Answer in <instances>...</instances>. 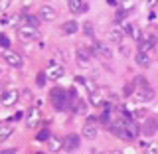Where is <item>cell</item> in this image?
Masks as SVG:
<instances>
[{
    "label": "cell",
    "mask_w": 158,
    "mask_h": 154,
    "mask_svg": "<svg viewBox=\"0 0 158 154\" xmlns=\"http://www.w3.org/2000/svg\"><path fill=\"white\" fill-rule=\"evenodd\" d=\"M36 154H46V152H36Z\"/></svg>",
    "instance_id": "47"
},
{
    "label": "cell",
    "mask_w": 158,
    "mask_h": 154,
    "mask_svg": "<svg viewBox=\"0 0 158 154\" xmlns=\"http://www.w3.org/2000/svg\"><path fill=\"white\" fill-rule=\"evenodd\" d=\"M38 115H40L38 107H34V109H30V111H28V119H26V125H28L30 128L38 125Z\"/></svg>",
    "instance_id": "17"
},
{
    "label": "cell",
    "mask_w": 158,
    "mask_h": 154,
    "mask_svg": "<svg viewBox=\"0 0 158 154\" xmlns=\"http://www.w3.org/2000/svg\"><path fill=\"white\" fill-rule=\"evenodd\" d=\"M79 148V136L77 135H67L63 138V150L65 152H73Z\"/></svg>",
    "instance_id": "11"
},
{
    "label": "cell",
    "mask_w": 158,
    "mask_h": 154,
    "mask_svg": "<svg viewBox=\"0 0 158 154\" xmlns=\"http://www.w3.org/2000/svg\"><path fill=\"white\" fill-rule=\"evenodd\" d=\"M107 40L111 44H121V40H123V32L121 30H111V32L107 34Z\"/></svg>",
    "instance_id": "20"
},
{
    "label": "cell",
    "mask_w": 158,
    "mask_h": 154,
    "mask_svg": "<svg viewBox=\"0 0 158 154\" xmlns=\"http://www.w3.org/2000/svg\"><path fill=\"white\" fill-rule=\"evenodd\" d=\"M97 125H89V123H85V127H83V131H81V135H83V138H97Z\"/></svg>",
    "instance_id": "14"
},
{
    "label": "cell",
    "mask_w": 158,
    "mask_h": 154,
    "mask_svg": "<svg viewBox=\"0 0 158 154\" xmlns=\"http://www.w3.org/2000/svg\"><path fill=\"white\" fill-rule=\"evenodd\" d=\"M109 128H111V132H113L115 136L121 138L123 131H125V121H115V123H111V127H109Z\"/></svg>",
    "instance_id": "19"
},
{
    "label": "cell",
    "mask_w": 158,
    "mask_h": 154,
    "mask_svg": "<svg viewBox=\"0 0 158 154\" xmlns=\"http://www.w3.org/2000/svg\"><path fill=\"white\" fill-rule=\"evenodd\" d=\"M146 154H158V148L156 146H148L146 148Z\"/></svg>",
    "instance_id": "39"
},
{
    "label": "cell",
    "mask_w": 158,
    "mask_h": 154,
    "mask_svg": "<svg viewBox=\"0 0 158 154\" xmlns=\"http://www.w3.org/2000/svg\"><path fill=\"white\" fill-rule=\"evenodd\" d=\"M131 36L135 38V42H142V32H140L138 28H135V30H132V34H131Z\"/></svg>",
    "instance_id": "33"
},
{
    "label": "cell",
    "mask_w": 158,
    "mask_h": 154,
    "mask_svg": "<svg viewBox=\"0 0 158 154\" xmlns=\"http://www.w3.org/2000/svg\"><path fill=\"white\" fill-rule=\"evenodd\" d=\"M138 135H140V125H138L135 119L125 121V131H123V135H121L123 140L132 142V140H136V138H138Z\"/></svg>",
    "instance_id": "2"
},
{
    "label": "cell",
    "mask_w": 158,
    "mask_h": 154,
    "mask_svg": "<svg viewBox=\"0 0 158 154\" xmlns=\"http://www.w3.org/2000/svg\"><path fill=\"white\" fill-rule=\"evenodd\" d=\"M73 111H75L77 115H87V103L81 101V99H77V101L73 103Z\"/></svg>",
    "instance_id": "21"
},
{
    "label": "cell",
    "mask_w": 158,
    "mask_h": 154,
    "mask_svg": "<svg viewBox=\"0 0 158 154\" xmlns=\"http://www.w3.org/2000/svg\"><path fill=\"white\" fill-rule=\"evenodd\" d=\"M146 2H148V6H154V4H156V0H146Z\"/></svg>",
    "instance_id": "44"
},
{
    "label": "cell",
    "mask_w": 158,
    "mask_h": 154,
    "mask_svg": "<svg viewBox=\"0 0 158 154\" xmlns=\"http://www.w3.org/2000/svg\"><path fill=\"white\" fill-rule=\"evenodd\" d=\"M0 48H4V49L10 48V40H8V36H4V34H0Z\"/></svg>",
    "instance_id": "31"
},
{
    "label": "cell",
    "mask_w": 158,
    "mask_h": 154,
    "mask_svg": "<svg viewBox=\"0 0 158 154\" xmlns=\"http://www.w3.org/2000/svg\"><path fill=\"white\" fill-rule=\"evenodd\" d=\"M46 71H42V73H38V79H36V83H38V87H44L46 85Z\"/></svg>",
    "instance_id": "30"
},
{
    "label": "cell",
    "mask_w": 158,
    "mask_h": 154,
    "mask_svg": "<svg viewBox=\"0 0 158 154\" xmlns=\"http://www.w3.org/2000/svg\"><path fill=\"white\" fill-rule=\"evenodd\" d=\"M2 95H4V85L0 83V97H2Z\"/></svg>",
    "instance_id": "45"
},
{
    "label": "cell",
    "mask_w": 158,
    "mask_h": 154,
    "mask_svg": "<svg viewBox=\"0 0 158 154\" xmlns=\"http://www.w3.org/2000/svg\"><path fill=\"white\" fill-rule=\"evenodd\" d=\"M93 154H99V152H93Z\"/></svg>",
    "instance_id": "48"
},
{
    "label": "cell",
    "mask_w": 158,
    "mask_h": 154,
    "mask_svg": "<svg viewBox=\"0 0 158 154\" xmlns=\"http://www.w3.org/2000/svg\"><path fill=\"white\" fill-rule=\"evenodd\" d=\"M135 97H136L140 103H148V101H152V99H154V89H152L150 85L138 87V91L135 93Z\"/></svg>",
    "instance_id": "6"
},
{
    "label": "cell",
    "mask_w": 158,
    "mask_h": 154,
    "mask_svg": "<svg viewBox=\"0 0 158 154\" xmlns=\"http://www.w3.org/2000/svg\"><path fill=\"white\" fill-rule=\"evenodd\" d=\"M0 154H2V152H0Z\"/></svg>",
    "instance_id": "49"
},
{
    "label": "cell",
    "mask_w": 158,
    "mask_h": 154,
    "mask_svg": "<svg viewBox=\"0 0 158 154\" xmlns=\"http://www.w3.org/2000/svg\"><path fill=\"white\" fill-rule=\"evenodd\" d=\"M2 154H16V150H14V148H8V150H4Z\"/></svg>",
    "instance_id": "42"
},
{
    "label": "cell",
    "mask_w": 158,
    "mask_h": 154,
    "mask_svg": "<svg viewBox=\"0 0 158 154\" xmlns=\"http://www.w3.org/2000/svg\"><path fill=\"white\" fill-rule=\"evenodd\" d=\"M63 65H59L57 61H49V65L46 69V77L49 79V81H57V79L63 77Z\"/></svg>",
    "instance_id": "4"
},
{
    "label": "cell",
    "mask_w": 158,
    "mask_h": 154,
    "mask_svg": "<svg viewBox=\"0 0 158 154\" xmlns=\"http://www.w3.org/2000/svg\"><path fill=\"white\" fill-rule=\"evenodd\" d=\"M83 0H69V10L73 14H81V8H83Z\"/></svg>",
    "instance_id": "23"
},
{
    "label": "cell",
    "mask_w": 158,
    "mask_h": 154,
    "mask_svg": "<svg viewBox=\"0 0 158 154\" xmlns=\"http://www.w3.org/2000/svg\"><path fill=\"white\" fill-rule=\"evenodd\" d=\"M89 103H91L93 107H101L103 103H105V99H103V91H91V95H89Z\"/></svg>",
    "instance_id": "16"
},
{
    "label": "cell",
    "mask_w": 158,
    "mask_h": 154,
    "mask_svg": "<svg viewBox=\"0 0 158 154\" xmlns=\"http://www.w3.org/2000/svg\"><path fill=\"white\" fill-rule=\"evenodd\" d=\"M67 89H61V87H56L52 89V93H49V99H52V105L56 111H65L69 107V99H67Z\"/></svg>",
    "instance_id": "1"
},
{
    "label": "cell",
    "mask_w": 158,
    "mask_h": 154,
    "mask_svg": "<svg viewBox=\"0 0 158 154\" xmlns=\"http://www.w3.org/2000/svg\"><path fill=\"white\" fill-rule=\"evenodd\" d=\"M48 146H49V150H52V152L61 150V148H63V138H59V136H49Z\"/></svg>",
    "instance_id": "15"
},
{
    "label": "cell",
    "mask_w": 158,
    "mask_h": 154,
    "mask_svg": "<svg viewBox=\"0 0 158 154\" xmlns=\"http://www.w3.org/2000/svg\"><path fill=\"white\" fill-rule=\"evenodd\" d=\"M125 16H127V12H125L123 8H118V10H117V14H115V20L118 22V20H121V18H125Z\"/></svg>",
    "instance_id": "37"
},
{
    "label": "cell",
    "mask_w": 158,
    "mask_h": 154,
    "mask_svg": "<svg viewBox=\"0 0 158 154\" xmlns=\"http://www.w3.org/2000/svg\"><path fill=\"white\" fill-rule=\"evenodd\" d=\"M24 24H28V26H32V28H36L40 26V20L36 16H30V14H24Z\"/></svg>",
    "instance_id": "25"
},
{
    "label": "cell",
    "mask_w": 158,
    "mask_h": 154,
    "mask_svg": "<svg viewBox=\"0 0 158 154\" xmlns=\"http://www.w3.org/2000/svg\"><path fill=\"white\" fill-rule=\"evenodd\" d=\"M135 85H138V87H146L148 83H146L144 77H136V79H135Z\"/></svg>",
    "instance_id": "36"
},
{
    "label": "cell",
    "mask_w": 158,
    "mask_h": 154,
    "mask_svg": "<svg viewBox=\"0 0 158 154\" xmlns=\"http://www.w3.org/2000/svg\"><path fill=\"white\" fill-rule=\"evenodd\" d=\"M18 36H20L22 42H32V40L40 38V32L36 28L28 26V24H20V26H18Z\"/></svg>",
    "instance_id": "3"
},
{
    "label": "cell",
    "mask_w": 158,
    "mask_h": 154,
    "mask_svg": "<svg viewBox=\"0 0 158 154\" xmlns=\"http://www.w3.org/2000/svg\"><path fill=\"white\" fill-rule=\"evenodd\" d=\"M89 53H91V56L109 57V56H111V49H109V46H107V44H103V42H93V44H91V49H89Z\"/></svg>",
    "instance_id": "5"
},
{
    "label": "cell",
    "mask_w": 158,
    "mask_h": 154,
    "mask_svg": "<svg viewBox=\"0 0 158 154\" xmlns=\"http://www.w3.org/2000/svg\"><path fill=\"white\" fill-rule=\"evenodd\" d=\"M109 121H111V113H103V115H101V123H105V125H109Z\"/></svg>",
    "instance_id": "38"
},
{
    "label": "cell",
    "mask_w": 158,
    "mask_h": 154,
    "mask_svg": "<svg viewBox=\"0 0 158 154\" xmlns=\"http://www.w3.org/2000/svg\"><path fill=\"white\" fill-rule=\"evenodd\" d=\"M107 4H113V6H115V4H117V0H107Z\"/></svg>",
    "instance_id": "46"
},
{
    "label": "cell",
    "mask_w": 158,
    "mask_h": 154,
    "mask_svg": "<svg viewBox=\"0 0 158 154\" xmlns=\"http://www.w3.org/2000/svg\"><path fill=\"white\" fill-rule=\"evenodd\" d=\"M87 123L89 125H97V117H87Z\"/></svg>",
    "instance_id": "40"
},
{
    "label": "cell",
    "mask_w": 158,
    "mask_h": 154,
    "mask_svg": "<svg viewBox=\"0 0 158 154\" xmlns=\"http://www.w3.org/2000/svg\"><path fill=\"white\" fill-rule=\"evenodd\" d=\"M144 115H146L144 109H135V111H132V117H135V119H142Z\"/></svg>",
    "instance_id": "34"
},
{
    "label": "cell",
    "mask_w": 158,
    "mask_h": 154,
    "mask_svg": "<svg viewBox=\"0 0 158 154\" xmlns=\"http://www.w3.org/2000/svg\"><path fill=\"white\" fill-rule=\"evenodd\" d=\"M154 46H156V38H154V36H148V40H142V42H138V52L148 53Z\"/></svg>",
    "instance_id": "13"
},
{
    "label": "cell",
    "mask_w": 158,
    "mask_h": 154,
    "mask_svg": "<svg viewBox=\"0 0 158 154\" xmlns=\"http://www.w3.org/2000/svg\"><path fill=\"white\" fill-rule=\"evenodd\" d=\"M123 95H125V97L135 95V83H127V85L123 87Z\"/></svg>",
    "instance_id": "27"
},
{
    "label": "cell",
    "mask_w": 158,
    "mask_h": 154,
    "mask_svg": "<svg viewBox=\"0 0 158 154\" xmlns=\"http://www.w3.org/2000/svg\"><path fill=\"white\" fill-rule=\"evenodd\" d=\"M18 99H20V93L16 89H10V91H4V95L0 97V103H2L4 107H12V105H16Z\"/></svg>",
    "instance_id": "8"
},
{
    "label": "cell",
    "mask_w": 158,
    "mask_h": 154,
    "mask_svg": "<svg viewBox=\"0 0 158 154\" xmlns=\"http://www.w3.org/2000/svg\"><path fill=\"white\" fill-rule=\"evenodd\" d=\"M14 4V0H0V12H8V8Z\"/></svg>",
    "instance_id": "29"
},
{
    "label": "cell",
    "mask_w": 158,
    "mask_h": 154,
    "mask_svg": "<svg viewBox=\"0 0 158 154\" xmlns=\"http://www.w3.org/2000/svg\"><path fill=\"white\" fill-rule=\"evenodd\" d=\"M12 135H14V128L12 127H2V128H0V142H2V140H8Z\"/></svg>",
    "instance_id": "24"
},
{
    "label": "cell",
    "mask_w": 158,
    "mask_h": 154,
    "mask_svg": "<svg viewBox=\"0 0 158 154\" xmlns=\"http://www.w3.org/2000/svg\"><path fill=\"white\" fill-rule=\"evenodd\" d=\"M142 135H146V136H152L154 132L158 131V119H154V117H148L146 119V123H142Z\"/></svg>",
    "instance_id": "9"
},
{
    "label": "cell",
    "mask_w": 158,
    "mask_h": 154,
    "mask_svg": "<svg viewBox=\"0 0 158 154\" xmlns=\"http://www.w3.org/2000/svg\"><path fill=\"white\" fill-rule=\"evenodd\" d=\"M132 30H135V26H132V24H123V28H121V32H123V36H125V34H132Z\"/></svg>",
    "instance_id": "32"
},
{
    "label": "cell",
    "mask_w": 158,
    "mask_h": 154,
    "mask_svg": "<svg viewBox=\"0 0 158 154\" xmlns=\"http://www.w3.org/2000/svg\"><path fill=\"white\" fill-rule=\"evenodd\" d=\"M109 154H125V152H123V150H111Z\"/></svg>",
    "instance_id": "43"
},
{
    "label": "cell",
    "mask_w": 158,
    "mask_h": 154,
    "mask_svg": "<svg viewBox=\"0 0 158 154\" xmlns=\"http://www.w3.org/2000/svg\"><path fill=\"white\" fill-rule=\"evenodd\" d=\"M49 136H52V135H49V131H48V127H46V128H42V131L36 135V140H38V142H48Z\"/></svg>",
    "instance_id": "26"
},
{
    "label": "cell",
    "mask_w": 158,
    "mask_h": 154,
    "mask_svg": "<svg viewBox=\"0 0 158 154\" xmlns=\"http://www.w3.org/2000/svg\"><path fill=\"white\" fill-rule=\"evenodd\" d=\"M83 30H85V34H87V36H93V24H91V22L83 24Z\"/></svg>",
    "instance_id": "35"
},
{
    "label": "cell",
    "mask_w": 158,
    "mask_h": 154,
    "mask_svg": "<svg viewBox=\"0 0 158 154\" xmlns=\"http://www.w3.org/2000/svg\"><path fill=\"white\" fill-rule=\"evenodd\" d=\"M136 63H138L140 67H148V65H150V57H148V53L138 52V53H136Z\"/></svg>",
    "instance_id": "22"
},
{
    "label": "cell",
    "mask_w": 158,
    "mask_h": 154,
    "mask_svg": "<svg viewBox=\"0 0 158 154\" xmlns=\"http://www.w3.org/2000/svg\"><path fill=\"white\" fill-rule=\"evenodd\" d=\"M2 57L6 59V63H8L10 67H16V69H20V67H22V63H24L22 57H20L16 52H10V49H6V52L2 53Z\"/></svg>",
    "instance_id": "7"
},
{
    "label": "cell",
    "mask_w": 158,
    "mask_h": 154,
    "mask_svg": "<svg viewBox=\"0 0 158 154\" xmlns=\"http://www.w3.org/2000/svg\"><path fill=\"white\" fill-rule=\"evenodd\" d=\"M93 56L87 52V49H77V65L79 67H91L93 65Z\"/></svg>",
    "instance_id": "10"
},
{
    "label": "cell",
    "mask_w": 158,
    "mask_h": 154,
    "mask_svg": "<svg viewBox=\"0 0 158 154\" xmlns=\"http://www.w3.org/2000/svg\"><path fill=\"white\" fill-rule=\"evenodd\" d=\"M123 10H125V12L128 14V12H132V10H135V0H125V2H123V6H121Z\"/></svg>",
    "instance_id": "28"
},
{
    "label": "cell",
    "mask_w": 158,
    "mask_h": 154,
    "mask_svg": "<svg viewBox=\"0 0 158 154\" xmlns=\"http://www.w3.org/2000/svg\"><path fill=\"white\" fill-rule=\"evenodd\" d=\"M18 119H22V113H16V115L10 119V121H18Z\"/></svg>",
    "instance_id": "41"
},
{
    "label": "cell",
    "mask_w": 158,
    "mask_h": 154,
    "mask_svg": "<svg viewBox=\"0 0 158 154\" xmlns=\"http://www.w3.org/2000/svg\"><path fill=\"white\" fill-rule=\"evenodd\" d=\"M56 18H57L56 8H52V6H42L40 8V20H44V22H53Z\"/></svg>",
    "instance_id": "12"
},
{
    "label": "cell",
    "mask_w": 158,
    "mask_h": 154,
    "mask_svg": "<svg viewBox=\"0 0 158 154\" xmlns=\"http://www.w3.org/2000/svg\"><path fill=\"white\" fill-rule=\"evenodd\" d=\"M77 30H79V24H77V22H73V20H69V22H63V26H61V32H63V34H67V36L75 34Z\"/></svg>",
    "instance_id": "18"
}]
</instances>
